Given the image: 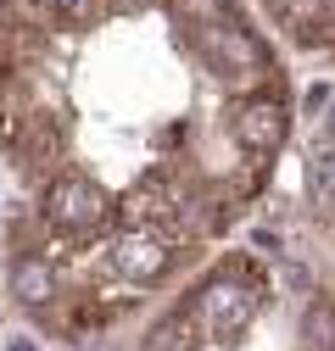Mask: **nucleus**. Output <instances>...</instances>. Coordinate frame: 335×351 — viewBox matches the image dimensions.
Segmentation results:
<instances>
[{
	"label": "nucleus",
	"instance_id": "obj_9",
	"mask_svg": "<svg viewBox=\"0 0 335 351\" xmlns=\"http://www.w3.org/2000/svg\"><path fill=\"white\" fill-rule=\"evenodd\" d=\"M308 195L313 201H335V151H319L313 162H308Z\"/></svg>",
	"mask_w": 335,
	"mask_h": 351
},
{
	"label": "nucleus",
	"instance_id": "obj_6",
	"mask_svg": "<svg viewBox=\"0 0 335 351\" xmlns=\"http://www.w3.org/2000/svg\"><path fill=\"white\" fill-rule=\"evenodd\" d=\"M12 290L28 301V306H45L51 295H56V279H51V268L39 256H23L17 268H12Z\"/></svg>",
	"mask_w": 335,
	"mask_h": 351
},
{
	"label": "nucleus",
	"instance_id": "obj_12",
	"mask_svg": "<svg viewBox=\"0 0 335 351\" xmlns=\"http://www.w3.org/2000/svg\"><path fill=\"white\" fill-rule=\"evenodd\" d=\"M51 6H78V0H51Z\"/></svg>",
	"mask_w": 335,
	"mask_h": 351
},
{
	"label": "nucleus",
	"instance_id": "obj_10",
	"mask_svg": "<svg viewBox=\"0 0 335 351\" xmlns=\"http://www.w3.org/2000/svg\"><path fill=\"white\" fill-rule=\"evenodd\" d=\"M185 6H190V12H207V17H218V23H224V0H185Z\"/></svg>",
	"mask_w": 335,
	"mask_h": 351
},
{
	"label": "nucleus",
	"instance_id": "obj_1",
	"mask_svg": "<svg viewBox=\"0 0 335 351\" xmlns=\"http://www.w3.org/2000/svg\"><path fill=\"white\" fill-rule=\"evenodd\" d=\"M45 212H51V223H56V229L84 234V229H101V223H106L112 201H106L90 179H56V184L45 190Z\"/></svg>",
	"mask_w": 335,
	"mask_h": 351
},
{
	"label": "nucleus",
	"instance_id": "obj_7",
	"mask_svg": "<svg viewBox=\"0 0 335 351\" xmlns=\"http://www.w3.org/2000/svg\"><path fill=\"white\" fill-rule=\"evenodd\" d=\"M302 340L308 351H335V301H313L302 313Z\"/></svg>",
	"mask_w": 335,
	"mask_h": 351
},
{
	"label": "nucleus",
	"instance_id": "obj_11",
	"mask_svg": "<svg viewBox=\"0 0 335 351\" xmlns=\"http://www.w3.org/2000/svg\"><path fill=\"white\" fill-rule=\"evenodd\" d=\"M12 351H34V346H28V340H12Z\"/></svg>",
	"mask_w": 335,
	"mask_h": 351
},
{
	"label": "nucleus",
	"instance_id": "obj_5",
	"mask_svg": "<svg viewBox=\"0 0 335 351\" xmlns=\"http://www.w3.org/2000/svg\"><path fill=\"white\" fill-rule=\"evenodd\" d=\"M168 251L157 234H129V240H117V268L129 274V279H157L162 268H168Z\"/></svg>",
	"mask_w": 335,
	"mask_h": 351
},
{
	"label": "nucleus",
	"instance_id": "obj_3",
	"mask_svg": "<svg viewBox=\"0 0 335 351\" xmlns=\"http://www.w3.org/2000/svg\"><path fill=\"white\" fill-rule=\"evenodd\" d=\"M201 306H207V329L213 335H240L251 324V313H257V290L240 279H218V285H207Z\"/></svg>",
	"mask_w": 335,
	"mask_h": 351
},
{
	"label": "nucleus",
	"instance_id": "obj_13",
	"mask_svg": "<svg viewBox=\"0 0 335 351\" xmlns=\"http://www.w3.org/2000/svg\"><path fill=\"white\" fill-rule=\"evenodd\" d=\"M330 123H335V117H330Z\"/></svg>",
	"mask_w": 335,
	"mask_h": 351
},
{
	"label": "nucleus",
	"instance_id": "obj_2",
	"mask_svg": "<svg viewBox=\"0 0 335 351\" xmlns=\"http://www.w3.org/2000/svg\"><path fill=\"white\" fill-rule=\"evenodd\" d=\"M201 51H207V62H213L218 73H229V78H251V73L263 67L257 39H251L246 28H229V23H201Z\"/></svg>",
	"mask_w": 335,
	"mask_h": 351
},
{
	"label": "nucleus",
	"instance_id": "obj_8",
	"mask_svg": "<svg viewBox=\"0 0 335 351\" xmlns=\"http://www.w3.org/2000/svg\"><path fill=\"white\" fill-rule=\"evenodd\" d=\"M190 335H196L190 313H174V318H162V324L146 335V351H190Z\"/></svg>",
	"mask_w": 335,
	"mask_h": 351
},
{
	"label": "nucleus",
	"instance_id": "obj_4",
	"mask_svg": "<svg viewBox=\"0 0 335 351\" xmlns=\"http://www.w3.org/2000/svg\"><path fill=\"white\" fill-rule=\"evenodd\" d=\"M235 140L246 145V151H279V140H285V106L279 101H246L240 112H235Z\"/></svg>",
	"mask_w": 335,
	"mask_h": 351
}]
</instances>
